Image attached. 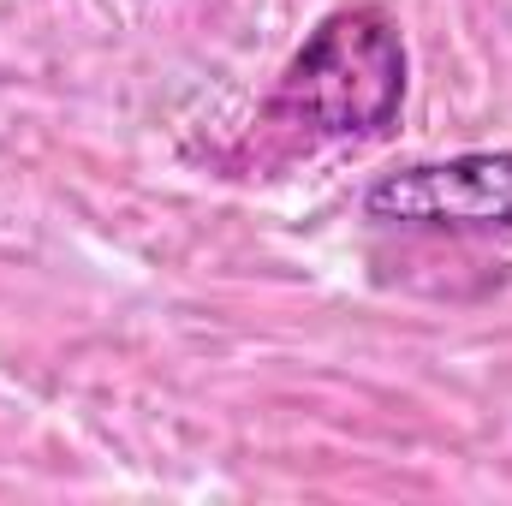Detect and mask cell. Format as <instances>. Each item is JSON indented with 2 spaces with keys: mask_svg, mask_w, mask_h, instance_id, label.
<instances>
[{
  "mask_svg": "<svg viewBox=\"0 0 512 506\" xmlns=\"http://www.w3.org/2000/svg\"><path fill=\"white\" fill-rule=\"evenodd\" d=\"M370 221L387 227H435V233H489L512 239V155L477 149L453 161H423L387 173L364 197Z\"/></svg>",
  "mask_w": 512,
  "mask_h": 506,
  "instance_id": "obj_2",
  "label": "cell"
},
{
  "mask_svg": "<svg viewBox=\"0 0 512 506\" xmlns=\"http://www.w3.org/2000/svg\"><path fill=\"white\" fill-rule=\"evenodd\" d=\"M405 96V48L382 12L346 6L310 30L292 54L274 108L322 137H370L399 114Z\"/></svg>",
  "mask_w": 512,
  "mask_h": 506,
  "instance_id": "obj_1",
  "label": "cell"
}]
</instances>
